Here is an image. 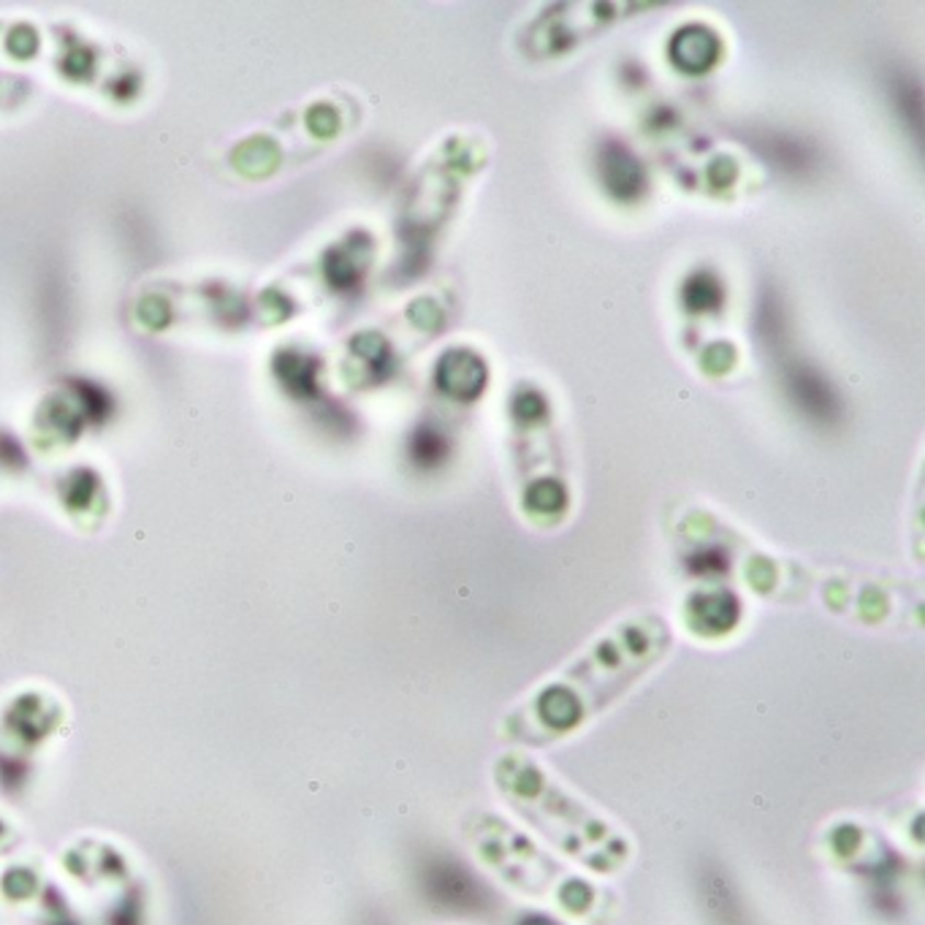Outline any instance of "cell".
<instances>
[{
	"label": "cell",
	"mask_w": 925,
	"mask_h": 925,
	"mask_svg": "<svg viewBox=\"0 0 925 925\" xmlns=\"http://www.w3.org/2000/svg\"><path fill=\"white\" fill-rule=\"evenodd\" d=\"M439 380L445 391L459 393V388H465L461 397H472L483 386V367L470 353H450L439 367Z\"/></svg>",
	"instance_id": "obj_3"
},
{
	"label": "cell",
	"mask_w": 925,
	"mask_h": 925,
	"mask_svg": "<svg viewBox=\"0 0 925 925\" xmlns=\"http://www.w3.org/2000/svg\"><path fill=\"white\" fill-rule=\"evenodd\" d=\"M684 301H687L689 310H717L719 301H722V290L708 274H700V277L689 279V285L684 288Z\"/></svg>",
	"instance_id": "obj_4"
},
{
	"label": "cell",
	"mask_w": 925,
	"mask_h": 925,
	"mask_svg": "<svg viewBox=\"0 0 925 925\" xmlns=\"http://www.w3.org/2000/svg\"><path fill=\"white\" fill-rule=\"evenodd\" d=\"M603 174H605V182H608L610 193H616L619 198H632L641 193L643 174H641V169H638L636 158H632L627 150L608 147L603 156Z\"/></svg>",
	"instance_id": "obj_2"
},
{
	"label": "cell",
	"mask_w": 925,
	"mask_h": 925,
	"mask_svg": "<svg viewBox=\"0 0 925 925\" xmlns=\"http://www.w3.org/2000/svg\"><path fill=\"white\" fill-rule=\"evenodd\" d=\"M671 55L673 62H676L682 71L700 73L706 71L713 62V57H717V38L704 31V27H689V31L678 33L671 47Z\"/></svg>",
	"instance_id": "obj_1"
}]
</instances>
